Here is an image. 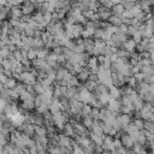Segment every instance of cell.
<instances>
[{"mask_svg": "<svg viewBox=\"0 0 154 154\" xmlns=\"http://www.w3.org/2000/svg\"><path fill=\"white\" fill-rule=\"evenodd\" d=\"M36 81H37V77L31 71H24V72H22L20 76H19V79H18V82H23L25 84H31V85Z\"/></svg>", "mask_w": 154, "mask_h": 154, "instance_id": "1", "label": "cell"}, {"mask_svg": "<svg viewBox=\"0 0 154 154\" xmlns=\"http://www.w3.org/2000/svg\"><path fill=\"white\" fill-rule=\"evenodd\" d=\"M129 37H130V36L128 35V32H122V31H119V30H118L116 34L112 35V40L114 41V43H116L117 47H123L124 42H125Z\"/></svg>", "mask_w": 154, "mask_h": 154, "instance_id": "2", "label": "cell"}, {"mask_svg": "<svg viewBox=\"0 0 154 154\" xmlns=\"http://www.w3.org/2000/svg\"><path fill=\"white\" fill-rule=\"evenodd\" d=\"M113 136L111 135H105L103 137V152H112V153H116V147L113 144Z\"/></svg>", "mask_w": 154, "mask_h": 154, "instance_id": "3", "label": "cell"}, {"mask_svg": "<svg viewBox=\"0 0 154 154\" xmlns=\"http://www.w3.org/2000/svg\"><path fill=\"white\" fill-rule=\"evenodd\" d=\"M99 66H100V64H99L97 55H91L89 58V60H88L87 66H84V67H88L90 70V72H97L99 71Z\"/></svg>", "mask_w": 154, "mask_h": 154, "instance_id": "4", "label": "cell"}, {"mask_svg": "<svg viewBox=\"0 0 154 154\" xmlns=\"http://www.w3.org/2000/svg\"><path fill=\"white\" fill-rule=\"evenodd\" d=\"M96 12L99 13L100 20H108L109 17L112 16V11H111V8H107V7H105L103 5H101V6L97 8Z\"/></svg>", "mask_w": 154, "mask_h": 154, "instance_id": "5", "label": "cell"}, {"mask_svg": "<svg viewBox=\"0 0 154 154\" xmlns=\"http://www.w3.org/2000/svg\"><path fill=\"white\" fill-rule=\"evenodd\" d=\"M84 28H85V26H84L82 23H75V24L72 25L71 31H72V34H73L75 38H77V37H81V36H82V32H83Z\"/></svg>", "mask_w": 154, "mask_h": 154, "instance_id": "6", "label": "cell"}, {"mask_svg": "<svg viewBox=\"0 0 154 154\" xmlns=\"http://www.w3.org/2000/svg\"><path fill=\"white\" fill-rule=\"evenodd\" d=\"M94 41H95V55H100L101 51L107 46L106 41L102 38H94Z\"/></svg>", "mask_w": 154, "mask_h": 154, "instance_id": "7", "label": "cell"}, {"mask_svg": "<svg viewBox=\"0 0 154 154\" xmlns=\"http://www.w3.org/2000/svg\"><path fill=\"white\" fill-rule=\"evenodd\" d=\"M136 46H137V42L131 37V38H128L125 42H124V45H123V47L128 51V52H130V53H132V52H135L136 51Z\"/></svg>", "mask_w": 154, "mask_h": 154, "instance_id": "8", "label": "cell"}, {"mask_svg": "<svg viewBox=\"0 0 154 154\" xmlns=\"http://www.w3.org/2000/svg\"><path fill=\"white\" fill-rule=\"evenodd\" d=\"M35 97H36V95L35 94H32V93H30L29 90H23L22 93H20V97H19V100L20 101H35Z\"/></svg>", "mask_w": 154, "mask_h": 154, "instance_id": "9", "label": "cell"}, {"mask_svg": "<svg viewBox=\"0 0 154 154\" xmlns=\"http://www.w3.org/2000/svg\"><path fill=\"white\" fill-rule=\"evenodd\" d=\"M60 132H64L65 135H67V136H70V137H73L75 134H76L75 128H73V125H72L70 122H67V123L64 125V128H63V130H61Z\"/></svg>", "mask_w": 154, "mask_h": 154, "instance_id": "10", "label": "cell"}, {"mask_svg": "<svg viewBox=\"0 0 154 154\" xmlns=\"http://www.w3.org/2000/svg\"><path fill=\"white\" fill-rule=\"evenodd\" d=\"M109 96L114 97V99H120L122 97V91H120V87L113 84L109 87Z\"/></svg>", "mask_w": 154, "mask_h": 154, "instance_id": "11", "label": "cell"}, {"mask_svg": "<svg viewBox=\"0 0 154 154\" xmlns=\"http://www.w3.org/2000/svg\"><path fill=\"white\" fill-rule=\"evenodd\" d=\"M111 11H112V14H116V16H123V13H124V11H125V7L119 2V4L113 5L112 8H111Z\"/></svg>", "mask_w": 154, "mask_h": 154, "instance_id": "12", "label": "cell"}, {"mask_svg": "<svg viewBox=\"0 0 154 154\" xmlns=\"http://www.w3.org/2000/svg\"><path fill=\"white\" fill-rule=\"evenodd\" d=\"M22 11H23V14H34V12L36 11V7L34 2L29 5H22Z\"/></svg>", "mask_w": 154, "mask_h": 154, "instance_id": "13", "label": "cell"}, {"mask_svg": "<svg viewBox=\"0 0 154 154\" xmlns=\"http://www.w3.org/2000/svg\"><path fill=\"white\" fill-rule=\"evenodd\" d=\"M89 75H90V70L88 67H84L79 73H77V77L79 78L81 82H85L89 79Z\"/></svg>", "mask_w": 154, "mask_h": 154, "instance_id": "14", "label": "cell"}, {"mask_svg": "<svg viewBox=\"0 0 154 154\" xmlns=\"http://www.w3.org/2000/svg\"><path fill=\"white\" fill-rule=\"evenodd\" d=\"M144 99H143V96H138L135 101H134V108H135V111H141L142 108H143V106H144Z\"/></svg>", "mask_w": 154, "mask_h": 154, "instance_id": "15", "label": "cell"}, {"mask_svg": "<svg viewBox=\"0 0 154 154\" xmlns=\"http://www.w3.org/2000/svg\"><path fill=\"white\" fill-rule=\"evenodd\" d=\"M103 137H105V135H97V134H94V132H91L90 131V138L93 140V142L95 143V144H103Z\"/></svg>", "mask_w": 154, "mask_h": 154, "instance_id": "16", "label": "cell"}, {"mask_svg": "<svg viewBox=\"0 0 154 154\" xmlns=\"http://www.w3.org/2000/svg\"><path fill=\"white\" fill-rule=\"evenodd\" d=\"M94 95L99 99V101L103 105V106H106L107 103H108V101H109V94H99V93H94Z\"/></svg>", "mask_w": 154, "mask_h": 154, "instance_id": "17", "label": "cell"}, {"mask_svg": "<svg viewBox=\"0 0 154 154\" xmlns=\"http://www.w3.org/2000/svg\"><path fill=\"white\" fill-rule=\"evenodd\" d=\"M94 93H99V94H109V87H107L106 84L99 83L96 85V89Z\"/></svg>", "mask_w": 154, "mask_h": 154, "instance_id": "18", "label": "cell"}, {"mask_svg": "<svg viewBox=\"0 0 154 154\" xmlns=\"http://www.w3.org/2000/svg\"><path fill=\"white\" fill-rule=\"evenodd\" d=\"M49 53H51L49 52V48H47V47L38 48L37 49V58H40V59H47V57H48Z\"/></svg>", "mask_w": 154, "mask_h": 154, "instance_id": "19", "label": "cell"}, {"mask_svg": "<svg viewBox=\"0 0 154 154\" xmlns=\"http://www.w3.org/2000/svg\"><path fill=\"white\" fill-rule=\"evenodd\" d=\"M20 106L26 109V111H32V109H36V106H35V101H20Z\"/></svg>", "mask_w": 154, "mask_h": 154, "instance_id": "20", "label": "cell"}, {"mask_svg": "<svg viewBox=\"0 0 154 154\" xmlns=\"http://www.w3.org/2000/svg\"><path fill=\"white\" fill-rule=\"evenodd\" d=\"M108 22H109V23H112V24H114V25H117V26H119L120 24H123V17H122V16L112 14V16L109 17Z\"/></svg>", "mask_w": 154, "mask_h": 154, "instance_id": "21", "label": "cell"}, {"mask_svg": "<svg viewBox=\"0 0 154 154\" xmlns=\"http://www.w3.org/2000/svg\"><path fill=\"white\" fill-rule=\"evenodd\" d=\"M109 113H111V109H108L107 106H102L100 108V114H99L100 120H106V118L109 116Z\"/></svg>", "mask_w": 154, "mask_h": 154, "instance_id": "22", "label": "cell"}, {"mask_svg": "<svg viewBox=\"0 0 154 154\" xmlns=\"http://www.w3.org/2000/svg\"><path fill=\"white\" fill-rule=\"evenodd\" d=\"M82 123H83L88 129H90V128L93 126V124H94V118H93L90 114H89V116H85V117H83Z\"/></svg>", "mask_w": 154, "mask_h": 154, "instance_id": "23", "label": "cell"}, {"mask_svg": "<svg viewBox=\"0 0 154 154\" xmlns=\"http://www.w3.org/2000/svg\"><path fill=\"white\" fill-rule=\"evenodd\" d=\"M35 134L37 135H42V136H47V128L45 125H35Z\"/></svg>", "mask_w": 154, "mask_h": 154, "instance_id": "24", "label": "cell"}, {"mask_svg": "<svg viewBox=\"0 0 154 154\" xmlns=\"http://www.w3.org/2000/svg\"><path fill=\"white\" fill-rule=\"evenodd\" d=\"M84 84H85V87L90 90V91H95V89H96V85L99 84V82H95V81H91V79H88V81H85L84 82Z\"/></svg>", "mask_w": 154, "mask_h": 154, "instance_id": "25", "label": "cell"}, {"mask_svg": "<svg viewBox=\"0 0 154 154\" xmlns=\"http://www.w3.org/2000/svg\"><path fill=\"white\" fill-rule=\"evenodd\" d=\"M94 31L95 29H90V28H84L83 32H82V37L83 38H88V37H94Z\"/></svg>", "mask_w": 154, "mask_h": 154, "instance_id": "26", "label": "cell"}, {"mask_svg": "<svg viewBox=\"0 0 154 154\" xmlns=\"http://www.w3.org/2000/svg\"><path fill=\"white\" fill-rule=\"evenodd\" d=\"M143 10L141 8V6H140V4L138 2H136V5L130 10V12H131V14H132V17H137L141 12H142Z\"/></svg>", "mask_w": 154, "mask_h": 154, "instance_id": "27", "label": "cell"}, {"mask_svg": "<svg viewBox=\"0 0 154 154\" xmlns=\"http://www.w3.org/2000/svg\"><path fill=\"white\" fill-rule=\"evenodd\" d=\"M91 109H93V106L90 103H84L83 105V108H82V116L85 117V116H89L91 113Z\"/></svg>", "mask_w": 154, "mask_h": 154, "instance_id": "28", "label": "cell"}, {"mask_svg": "<svg viewBox=\"0 0 154 154\" xmlns=\"http://www.w3.org/2000/svg\"><path fill=\"white\" fill-rule=\"evenodd\" d=\"M105 32H106V29L105 28H97V29H95V31H94V38H102L103 35H105Z\"/></svg>", "mask_w": 154, "mask_h": 154, "instance_id": "29", "label": "cell"}, {"mask_svg": "<svg viewBox=\"0 0 154 154\" xmlns=\"http://www.w3.org/2000/svg\"><path fill=\"white\" fill-rule=\"evenodd\" d=\"M37 49H38V48H36V47H31V48L28 51V58H29L30 60H34V59L37 58Z\"/></svg>", "mask_w": 154, "mask_h": 154, "instance_id": "30", "label": "cell"}, {"mask_svg": "<svg viewBox=\"0 0 154 154\" xmlns=\"http://www.w3.org/2000/svg\"><path fill=\"white\" fill-rule=\"evenodd\" d=\"M120 4L125 7V10H131V8L136 5V1H131V0H122Z\"/></svg>", "mask_w": 154, "mask_h": 154, "instance_id": "31", "label": "cell"}, {"mask_svg": "<svg viewBox=\"0 0 154 154\" xmlns=\"http://www.w3.org/2000/svg\"><path fill=\"white\" fill-rule=\"evenodd\" d=\"M17 83H18L17 78H14V77L12 76V77H8V79H7V82H6L5 84L7 85V88H14V87L17 85Z\"/></svg>", "mask_w": 154, "mask_h": 154, "instance_id": "32", "label": "cell"}, {"mask_svg": "<svg viewBox=\"0 0 154 154\" xmlns=\"http://www.w3.org/2000/svg\"><path fill=\"white\" fill-rule=\"evenodd\" d=\"M132 122L135 123V125H136L140 130L144 129V119H143V118H134Z\"/></svg>", "mask_w": 154, "mask_h": 154, "instance_id": "33", "label": "cell"}, {"mask_svg": "<svg viewBox=\"0 0 154 154\" xmlns=\"http://www.w3.org/2000/svg\"><path fill=\"white\" fill-rule=\"evenodd\" d=\"M144 129L154 134V120H144Z\"/></svg>", "mask_w": 154, "mask_h": 154, "instance_id": "34", "label": "cell"}, {"mask_svg": "<svg viewBox=\"0 0 154 154\" xmlns=\"http://www.w3.org/2000/svg\"><path fill=\"white\" fill-rule=\"evenodd\" d=\"M79 83H81L79 78H78L76 75H73V76L71 77L70 82H69V87H78V84H79Z\"/></svg>", "mask_w": 154, "mask_h": 154, "instance_id": "35", "label": "cell"}, {"mask_svg": "<svg viewBox=\"0 0 154 154\" xmlns=\"http://www.w3.org/2000/svg\"><path fill=\"white\" fill-rule=\"evenodd\" d=\"M35 31H36V29H35V28H32V26H31V25H29V24L26 25V28H25V30H24V32H25L28 36H32V37L35 36Z\"/></svg>", "mask_w": 154, "mask_h": 154, "instance_id": "36", "label": "cell"}, {"mask_svg": "<svg viewBox=\"0 0 154 154\" xmlns=\"http://www.w3.org/2000/svg\"><path fill=\"white\" fill-rule=\"evenodd\" d=\"M48 153H52V154H60V153H61V148H60V146H52V147H48Z\"/></svg>", "mask_w": 154, "mask_h": 154, "instance_id": "37", "label": "cell"}, {"mask_svg": "<svg viewBox=\"0 0 154 154\" xmlns=\"http://www.w3.org/2000/svg\"><path fill=\"white\" fill-rule=\"evenodd\" d=\"M138 28H140V26L129 25V28H128V35H129L130 37H132V36L135 35V32H137V31H138Z\"/></svg>", "mask_w": 154, "mask_h": 154, "instance_id": "38", "label": "cell"}, {"mask_svg": "<svg viewBox=\"0 0 154 154\" xmlns=\"http://www.w3.org/2000/svg\"><path fill=\"white\" fill-rule=\"evenodd\" d=\"M13 57H14L17 60H19V61H22V60L24 59V57H23V53H22V49H20V48H17V49L13 52Z\"/></svg>", "mask_w": 154, "mask_h": 154, "instance_id": "39", "label": "cell"}, {"mask_svg": "<svg viewBox=\"0 0 154 154\" xmlns=\"http://www.w3.org/2000/svg\"><path fill=\"white\" fill-rule=\"evenodd\" d=\"M48 109H49V103H46V102H43L41 106H38V107L36 108V111L40 112V113H45V112L48 111Z\"/></svg>", "mask_w": 154, "mask_h": 154, "instance_id": "40", "label": "cell"}, {"mask_svg": "<svg viewBox=\"0 0 154 154\" xmlns=\"http://www.w3.org/2000/svg\"><path fill=\"white\" fill-rule=\"evenodd\" d=\"M99 114H100V108H99V107H93L90 116L94 118V120H97V119H100V118H99Z\"/></svg>", "mask_w": 154, "mask_h": 154, "instance_id": "41", "label": "cell"}, {"mask_svg": "<svg viewBox=\"0 0 154 154\" xmlns=\"http://www.w3.org/2000/svg\"><path fill=\"white\" fill-rule=\"evenodd\" d=\"M61 153L64 154H69V153H73V147L71 146H61Z\"/></svg>", "mask_w": 154, "mask_h": 154, "instance_id": "42", "label": "cell"}, {"mask_svg": "<svg viewBox=\"0 0 154 154\" xmlns=\"http://www.w3.org/2000/svg\"><path fill=\"white\" fill-rule=\"evenodd\" d=\"M134 76H135V78L137 79V82H142V81H144V79H146V75H144L142 71H140V72H136Z\"/></svg>", "mask_w": 154, "mask_h": 154, "instance_id": "43", "label": "cell"}, {"mask_svg": "<svg viewBox=\"0 0 154 154\" xmlns=\"http://www.w3.org/2000/svg\"><path fill=\"white\" fill-rule=\"evenodd\" d=\"M47 60L48 61H58V54L55 52H51L47 57Z\"/></svg>", "mask_w": 154, "mask_h": 154, "instance_id": "44", "label": "cell"}, {"mask_svg": "<svg viewBox=\"0 0 154 154\" xmlns=\"http://www.w3.org/2000/svg\"><path fill=\"white\" fill-rule=\"evenodd\" d=\"M95 12H96V11H93V10H85V11H83V14H84L88 19H91V18L94 17Z\"/></svg>", "mask_w": 154, "mask_h": 154, "instance_id": "45", "label": "cell"}, {"mask_svg": "<svg viewBox=\"0 0 154 154\" xmlns=\"http://www.w3.org/2000/svg\"><path fill=\"white\" fill-rule=\"evenodd\" d=\"M132 38L137 42V43H140L141 41H142V38H143V36H142V34L140 32V31H137V32H135V35L132 36Z\"/></svg>", "mask_w": 154, "mask_h": 154, "instance_id": "46", "label": "cell"}, {"mask_svg": "<svg viewBox=\"0 0 154 154\" xmlns=\"http://www.w3.org/2000/svg\"><path fill=\"white\" fill-rule=\"evenodd\" d=\"M75 52H77V53H83V52H85V47H84V43H83V45H77V43H76V47H75Z\"/></svg>", "mask_w": 154, "mask_h": 154, "instance_id": "47", "label": "cell"}, {"mask_svg": "<svg viewBox=\"0 0 154 154\" xmlns=\"http://www.w3.org/2000/svg\"><path fill=\"white\" fill-rule=\"evenodd\" d=\"M31 19H32V14H23L20 17V20L22 22H25V23H29Z\"/></svg>", "mask_w": 154, "mask_h": 154, "instance_id": "48", "label": "cell"}, {"mask_svg": "<svg viewBox=\"0 0 154 154\" xmlns=\"http://www.w3.org/2000/svg\"><path fill=\"white\" fill-rule=\"evenodd\" d=\"M43 103V101H42V97L40 96V95H36V97H35V106H36V108L38 107V106H41Z\"/></svg>", "mask_w": 154, "mask_h": 154, "instance_id": "49", "label": "cell"}, {"mask_svg": "<svg viewBox=\"0 0 154 154\" xmlns=\"http://www.w3.org/2000/svg\"><path fill=\"white\" fill-rule=\"evenodd\" d=\"M128 28H129V25H126V24H120L119 25V31H122V32H128Z\"/></svg>", "mask_w": 154, "mask_h": 154, "instance_id": "50", "label": "cell"}, {"mask_svg": "<svg viewBox=\"0 0 154 154\" xmlns=\"http://www.w3.org/2000/svg\"><path fill=\"white\" fill-rule=\"evenodd\" d=\"M144 51H147V49L144 48V46H142L141 43H137V46H136V52L142 53V52H144Z\"/></svg>", "mask_w": 154, "mask_h": 154, "instance_id": "51", "label": "cell"}, {"mask_svg": "<svg viewBox=\"0 0 154 154\" xmlns=\"http://www.w3.org/2000/svg\"><path fill=\"white\" fill-rule=\"evenodd\" d=\"M0 78H1V83H6V82H7V79H8V76H7V75H5L4 72H1V77H0Z\"/></svg>", "mask_w": 154, "mask_h": 154, "instance_id": "52", "label": "cell"}, {"mask_svg": "<svg viewBox=\"0 0 154 154\" xmlns=\"http://www.w3.org/2000/svg\"><path fill=\"white\" fill-rule=\"evenodd\" d=\"M146 24H147V25H149V26H154V17H152V18L147 19Z\"/></svg>", "mask_w": 154, "mask_h": 154, "instance_id": "53", "label": "cell"}, {"mask_svg": "<svg viewBox=\"0 0 154 154\" xmlns=\"http://www.w3.org/2000/svg\"><path fill=\"white\" fill-rule=\"evenodd\" d=\"M23 1L24 0H14V5H20L22 6L23 5Z\"/></svg>", "mask_w": 154, "mask_h": 154, "instance_id": "54", "label": "cell"}, {"mask_svg": "<svg viewBox=\"0 0 154 154\" xmlns=\"http://www.w3.org/2000/svg\"><path fill=\"white\" fill-rule=\"evenodd\" d=\"M109 1H111V2L113 4V5H116V4H119V2L122 1V0H109Z\"/></svg>", "mask_w": 154, "mask_h": 154, "instance_id": "55", "label": "cell"}, {"mask_svg": "<svg viewBox=\"0 0 154 154\" xmlns=\"http://www.w3.org/2000/svg\"><path fill=\"white\" fill-rule=\"evenodd\" d=\"M150 60H152V61H154V51H152V52H150Z\"/></svg>", "mask_w": 154, "mask_h": 154, "instance_id": "56", "label": "cell"}, {"mask_svg": "<svg viewBox=\"0 0 154 154\" xmlns=\"http://www.w3.org/2000/svg\"><path fill=\"white\" fill-rule=\"evenodd\" d=\"M47 1H48V0H37L38 4H43V2H47Z\"/></svg>", "mask_w": 154, "mask_h": 154, "instance_id": "57", "label": "cell"}, {"mask_svg": "<svg viewBox=\"0 0 154 154\" xmlns=\"http://www.w3.org/2000/svg\"><path fill=\"white\" fill-rule=\"evenodd\" d=\"M36 1H37V0H31V2H36Z\"/></svg>", "mask_w": 154, "mask_h": 154, "instance_id": "58", "label": "cell"}, {"mask_svg": "<svg viewBox=\"0 0 154 154\" xmlns=\"http://www.w3.org/2000/svg\"><path fill=\"white\" fill-rule=\"evenodd\" d=\"M153 12H154V5H153Z\"/></svg>", "mask_w": 154, "mask_h": 154, "instance_id": "59", "label": "cell"}, {"mask_svg": "<svg viewBox=\"0 0 154 154\" xmlns=\"http://www.w3.org/2000/svg\"><path fill=\"white\" fill-rule=\"evenodd\" d=\"M153 31H154V26H153Z\"/></svg>", "mask_w": 154, "mask_h": 154, "instance_id": "60", "label": "cell"}]
</instances>
